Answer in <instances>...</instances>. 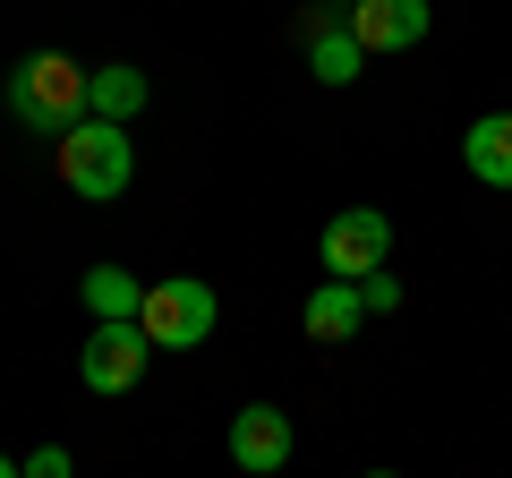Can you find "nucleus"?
<instances>
[{
  "mask_svg": "<svg viewBox=\"0 0 512 478\" xmlns=\"http://www.w3.org/2000/svg\"><path fill=\"white\" fill-rule=\"evenodd\" d=\"M26 478H69V453H60V444H43V453H26Z\"/></svg>",
  "mask_w": 512,
  "mask_h": 478,
  "instance_id": "ddd939ff",
  "label": "nucleus"
},
{
  "mask_svg": "<svg viewBox=\"0 0 512 478\" xmlns=\"http://www.w3.org/2000/svg\"><path fill=\"white\" fill-rule=\"evenodd\" d=\"M316 257H325V282H367V274H384V257H393V222H384L376 205H350V214L325 222Z\"/></svg>",
  "mask_w": 512,
  "mask_h": 478,
  "instance_id": "20e7f679",
  "label": "nucleus"
},
{
  "mask_svg": "<svg viewBox=\"0 0 512 478\" xmlns=\"http://www.w3.org/2000/svg\"><path fill=\"white\" fill-rule=\"evenodd\" d=\"M427 0H359L350 9V35H359V52H410V43H427Z\"/></svg>",
  "mask_w": 512,
  "mask_h": 478,
  "instance_id": "0eeeda50",
  "label": "nucleus"
},
{
  "mask_svg": "<svg viewBox=\"0 0 512 478\" xmlns=\"http://www.w3.org/2000/svg\"><path fill=\"white\" fill-rule=\"evenodd\" d=\"M0 478H26V461H9V453H0Z\"/></svg>",
  "mask_w": 512,
  "mask_h": 478,
  "instance_id": "4468645a",
  "label": "nucleus"
},
{
  "mask_svg": "<svg viewBox=\"0 0 512 478\" xmlns=\"http://www.w3.org/2000/svg\"><path fill=\"white\" fill-rule=\"evenodd\" d=\"M231 461L248 478H274V470H291V410H274V402H248L231 419Z\"/></svg>",
  "mask_w": 512,
  "mask_h": 478,
  "instance_id": "423d86ee",
  "label": "nucleus"
},
{
  "mask_svg": "<svg viewBox=\"0 0 512 478\" xmlns=\"http://www.w3.org/2000/svg\"><path fill=\"white\" fill-rule=\"evenodd\" d=\"M60 180H69L86 205L120 197V188L137 180V146H128V129H120V120H77V129L60 137Z\"/></svg>",
  "mask_w": 512,
  "mask_h": 478,
  "instance_id": "f03ea898",
  "label": "nucleus"
},
{
  "mask_svg": "<svg viewBox=\"0 0 512 478\" xmlns=\"http://www.w3.org/2000/svg\"><path fill=\"white\" fill-rule=\"evenodd\" d=\"M359 308H367V316L402 308V282H393V274H367V282H359Z\"/></svg>",
  "mask_w": 512,
  "mask_h": 478,
  "instance_id": "f8f14e48",
  "label": "nucleus"
},
{
  "mask_svg": "<svg viewBox=\"0 0 512 478\" xmlns=\"http://www.w3.org/2000/svg\"><path fill=\"white\" fill-rule=\"evenodd\" d=\"M367 478H402V470H367Z\"/></svg>",
  "mask_w": 512,
  "mask_h": 478,
  "instance_id": "dca6fc26",
  "label": "nucleus"
},
{
  "mask_svg": "<svg viewBox=\"0 0 512 478\" xmlns=\"http://www.w3.org/2000/svg\"><path fill=\"white\" fill-rule=\"evenodd\" d=\"M86 60H69V52H35V60H18V69H9V111H18L26 129L35 137H69L77 120H86Z\"/></svg>",
  "mask_w": 512,
  "mask_h": 478,
  "instance_id": "f257e3e1",
  "label": "nucleus"
},
{
  "mask_svg": "<svg viewBox=\"0 0 512 478\" xmlns=\"http://www.w3.org/2000/svg\"><path fill=\"white\" fill-rule=\"evenodd\" d=\"M137 325H146L154 350H197V342H214L222 299L205 291L197 274H171V282H146V308H137Z\"/></svg>",
  "mask_w": 512,
  "mask_h": 478,
  "instance_id": "7ed1b4c3",
  "label": "nucleus"
},
{
  "mask_svg": "<svg viewBox=\"0 0 512 478\" xmlns=\"http://www.w3.org/2000/svg\"><path fill=\"white\" fill-rule=\"evenodd\" d=\"M146 103V77L128 69V60H111V69H94L86 77V120H120L128 129V111Z\"/></svg>",
  "mask_w": 512,
  "mask_h": 478,
  "instance_id": "9d476101",
  "label": "nucleus"
},
{
  "mask_svg": "<svg viewBox=\"0 0 512 478\" xmlns=\"http://www.w3.org/2000/svg\"><path fill=\"white\" fill-rule=\"evenodd\" d=\"M359 282H316L308 308H299V325H308V342H350L359 333Z\"/></svg>",
  "mask_w": 512,
  "mask_h": 478,
  "instance_id": "1a4fd4ad",
  "label": "nucleus"
},
{
  "mask_svg": "<svg viewBox=\"0 0 512 478\" xmlns=\"http://www.w3.org/2000/svg\"><path fill=\"white\" fill-rule=\"evenodd\" d=\"M146 308V282L137 274H120V265H94L86 274V316L94 325H120V316H137Z\"/></svg>",
  "mask_w": 512,
  "mask_h": 478,
  "instance_id": "9b49d317",
  "label": "nucleus"
},
{
  "mask_svg": "<svg viewBox=\"0 0 512 478\" xmlns=\"http://www.w3.org/2000/svg\"><path fill=\"white\" fill-rule=\"evenodd\" d=\"M146 359H154L146 325H137V316H120V325H94V333H86L77 376H86V393H128L137 376H146Z\"/></svg>",
  "mask_w": 512,
  "mask_h": 478,
  "instance_id": "39448f33",
  "label": "nucleus"
},
{
  "mask_svg": "<svg viewBox=\"0 0 512 478\" xmlns=\"http://www.w3.org/2000/svg\"><path fill=\"white\" fill-rule=\"evenodd\" d=\"M461 163H470V180L512 188V111H487V120L461 129Z\"/></svg>",
  "mask_w": 512,
  "mask_h": 478,
  "instance_id": "6e6552de",
  "label": "nucleus"
},
{
  "mask_svg": "<svg viewBox=\"0 0 512 478\" xmlns=\"http://www.w3.org/2000/svg\"><path fill=\"white\" fill-rule=\"evenodd\" d=\"M325 9H342V18H350V9H359V0H325Z\"/></svg>",
  "mask_w": 512,
  "mask_h": 478,
  "instance_id": "2eb2a0df",
  "label": "nucleus"
}]
</instances>
